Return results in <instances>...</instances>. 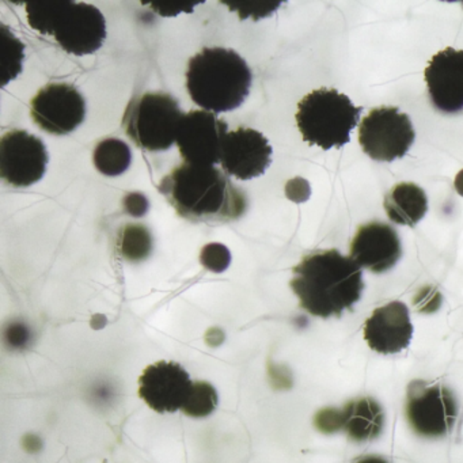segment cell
Segmentation results:
<instances>
[{
	"instance_id": "1",
	"label": "cell",
	"mask_w": 463,
	"mask_h": 463,
	"mask_svg": "<svg viewBox=\"0 0 463 463\" xmlns=\"http://www.w3.org/2000/svg\"><path fill=\"white\" fill-rule=\"evenodd\" d=\"M159 192L178 215L202 223L237 221L248 208V197L216 166L185 164L162 178Z\"/></svg>"
},
{
	"instance_id": "2",
	"label": "cell",
	"mask_w": 463,
	"mask_h": 463,
	"mask_svg": "<svg viewBox=\"0 0 463 463\" xmlns=\"http://www.w3.org/2000/svg\"><path fill=\"white\" fill-rule=\"evenodd\" d=\"M292 291L300 307L319 318L341 317L362 298V268L335 249L317 250L303 257L292 270Z\"/></svg>"
},
{
	"instance_id": "3",
	"label": "cell",
	"mask_w": 463,
	"mask_h": 463,
	"mask_svg": "<svg viewBox=\"0 0 463 463\" xmlns=\"http://www.w3.org/2000/svg\"><path fill=\"white\" fill-rule=\"evenodd\" d=\"M186 89L194 104L213 113L232 112L248 99L253 74L245 59L226 48H204L189 61Z\"/></svg>"
},
{
	"instance_id": "4",
	"label": "cell",
	"mask_w": 463,
	"mask_h": 463,
	"mask_svg": "<svg viewBox=\"0 0 463 463\" xmlns=\"http://www.w3.org/2000/svg\"><path fill=\"white\" fill-rule=\"evenodd\" d=\"M24 5L29 26L52 36L67 53L91 55L107 40V21L93 5L71 0H34Z\"/></svg>"
},
{
	"instance_id": "5",
	"label": "cell",
	"mask_w": 463,
	"mask_h": 463,
	"mask_svg": "<svg viewBox=\"0 0 463 463\" xmlns=\"http://www.w3.org/2000/svg\"><path fill=\"white\" fill-rule=\"evenodd\" d=\"M363 108L335 89L322 88L303 97L298 104V129L307 145L322 150L341 148L351 142Z\"/></svg>"
},
{
	"instance_id": "6",
	"label": "cell",
	"mask_w": 463,
	"mask_h": 463,
	"mask_svg": "<svg viewBox=\"0 0 463 463\" xmlns=\"http://www.w3.org/2000/svg\"><path fill=\"white\" fill-rule=\"evenodd\" d=\"M185 113L175 97L167 93H146L135 97L127 108L123 128L139 148L166 151L177 143L178 128Z\"/></svg>"
},
{
	"instance_id": "7",
	"label": "cell",
	"mask_w": 463,
	"mask_h": 463,
	"mask_svg": "<svg viewBox=\"0 0 463 463\" xmlns=\"http://www.w3.org/2000/svg\"><path fill=\"white\" fill-rule=\"evenodd\" d=\"M416 132L411 118L398 108L381 107L364 116L359 126L362 150L373 161L403 158L414 143Z\"/></svg>"
},
{
	"instance_id": "8",
	"label": "cell",
	"mask_w": 463,
	"mask_h": 463,
	"mask_svg": "<svg viewBox=\"0 0 463 463\" xmlns=\"http://www.w3.org/2000/svg\"><path fill=\"white\" fill-rule=\"evenodd\" d=\"M406 419L422 438H441L454 427L458 403L449 387L441 383L414 381L406 395Z\"/></svg>"
},
{
	"instance_id": "9",
	"label": "cell",
	"mask_w": 463,
	"mask_h": 463,
	"mask_svg": "<svg viewBox=\"0 0 463 463\" xmlns=\"http://www.w3.org/2000/svg\"><path fill=\"white\" fill-rule=\"evenodd\" d=\"M50 162L47 147L40 137L21 129L6 132L0 139V177L15 188L39 183Z\"/></svg>"
},
{
	"instance_id": "10",
	"label": "cell",
	"mask_w": 463,
	"mask_h": 463,
	"mask_svg": "<svg viewBox=\"0 0 463 463\" xmlns=\"http://www.w3.org/2000/svg\"><path fill=\"white\" fill-rule=\"evenodd\" d=\"M32 120L56 137L74 132L86 118V101L70 83H50L31 102Z\"/></svg>"
},
{
	"instance_id": "11",
	"label": "cell",
	"mask_w": 463,
	"mask_h": 463,
	"mask_svg": "<svg viewBox=\"0 0 463 463\" xmlns=\"http://www.w3.org/2000/svg\"><path fill=\"white\" fill-rule=\"evenodd\" d=\"M226 121L208 110H192L181 120L177 146L185 164L216 166L222 161Z\"/></svg>"
},
{
	"instance_id": "12",
	"label": "cell",
	"mask_w": 463,
	"mask_h": 463,
	"mask_svg": "<svg viewBox=\"0 0 463 463\" xmlns=\"http://www.w3.org/2000/svg\"><path fill=\"white\" fill-rule=\"evenodd\" d=\"M194 386L183 365L162 360L143 371L139 397L158 413H175L184 408Z\"/></svg>"
},
{
	"instance_id": "13",
	"label": "cell",
	"mask_w": 463,
	"mask_h": 463,
	"mask_svg": "<svg viewBox=\"0 0 463 463\" xmlns=\"http://www.w3.org/2000/svg\"><path fill=\"white\" fill-rule=\"evenodd\" d=\"M272 146L260 131L240 127L224 137L222 169L240 181L253 180L272 164Z\"/></svg>"
},
{
	"instance_id": "14",
	"label": "cell",
	"mask_w": 463,
	"mask_h": 463,
	"mask_svg": "<svg viewBox=\"0 0 463 463\" xmlns=\"http://www.w3.org/2000/svg\"><path fill=\"white\" fill-rule=\"evenodd\" d=\"M428 94L436 109L447 115L463 110V51L444 48L428 61Z\"/></svg>"
},
{
	"instance_id": "15",
	"label": "cell",
	"mask_w": 463,
	"mask_h": 463,
	"mask_svg": "<svg viewBox=\"0 0 463 463\" xmlns=\"http://www.w3.org/2000/svg\"><path fill=\"white\" fill-rule=\"evenodd\" d=\"M402 256L398 232L389 224L371 222L363 224L351 242V259L360 268L373 273L392 269Z\"/></svg>"
},
{
	"instance_id": "16",
	"label": "cell",
	"mask_w": 463,
	"mask_h": 463,
	"mask_svg": "<svg viewBox=\"0 0 463 463\" xmlns=\"http://www.w3.org/2000/svg\"><path fill=\"white\" fill-rule=\"evenodd\" d=\"M413 325L408 306L400 300L375 308L364 324V340L373 351L382 354H398L408 348Z\"/></svg>"
},
{
	"instance_id": "17",
	"label": "cell",
	"mask_w": 463,
	"mask_h": 463,
	"mask_svg": "<svg viewBox=\"0 0 463 463\" xmlns=\"http://www.w3.org/2000/svg\"><path fill=\"white\" fill-rule=\"evenodd\" d=\"M384 427V411L370 397L351 401L340 411V428L354 441H367L378 438Z\"/></svg>"
},
{
	"instance_id": "18",
	"label": "cell",
	"mask_w": 463,
	"mask_h": 463,
	"mask_svg": "<svg viewBox=\"0 0 463 463\" xmlns=\"http://www.w3.org/2000/svg\"><path fill=\"white\" fill-rule=\"evenodd\" d=\"M383 207L390 221L414 227L428 213V197L416 184H398L384 197Z\"/></svg>"
},
{
	"instance_id": "19",
	"label": "cell",
	"mask_w": 463,
	"mask_h": 463,
	"mask_svg": "<svg viewBox=\"0 0 463 463\" xmlns=\"http://www.w3.org/2000/svg\"><path fill=\"white\" fill-rule=\"evenodd\" d=\"M131 148L123 140L109 137L102 140L94 150L97 170L108 177H118L131 166Z\"/></svg>"
},
{
	"instance_id": "20",
	"label": "cell",
	"mask_w": 463,
	"mask_h": 463,
	"mask_svg": "<svg viewBox=\"0 0 463 463\" xmlns=\"http://www.w3.org/2000/svg\"><path fill=\"white\" fill-rule=\"evenodd\" d=\"M118 250L128 262L145 261L153 251L150 230L143 224H127L118 237Z\"/></svg>"
},
{
	"instance_id": "21",
	"label": "cell",
	"mask_w": 463,
	"mask_h": 463,
	"mask_svg": "<svg viewBox=\"0 0 463 463\" xmlns=\"http://www.w3.org/2000/svg\"><path fill=\"white\" fill-rule=\"evenodd\" d=\"M218 402V392L213 384L207 382H194L192 394L189 395L181 411L186 416L202 419V417L210 416L215 411Z\"/></svg>"
},
{
	"instance_id": "22",
	"label": "cell",
	"mask_w": 463,
	"mask_h": 463,
	"mask_svg": "<svg viewBox=\"0 0 463 463\" xmlns=\"http://www.w3.org/2000/svg\"><path fill=\"white\" fill-rule=\"evenodd\" d=\"M222 4L229 7L230 12H237L241 20L253 18L254 21L261 20L272 14L281 2H234V0H222Z\"/></svg>"
},
{
	"instance_id": "23",
	"label": "cell",
	"mask_w": 463,
	"mask_h": 463,
	"mask_svg": "<svg viewBox=\"0 0 463 463\" xmlns=\"http://www.w3.org/2000/svg\"><path fill=\"white\" fill-rule=\"evenodd\" d=\"M204 4L203 0H192V2H173V0H143L142 5H147L151 10L161 17H175L180 13H194L196 6Z\"/></svg>"
},
{
	"instance_id": "24",
	"label": "cell",
	"mask_w": 463,
	"mask_h": 463,
	"mask_svg": "<svg viewBox=\"0 0 463 463\" xmlns=\"http://www.w3.org/2000/svg\"><path fill=\"white\" fill-rule=\"evenodd\" d=\"M202 262L213 272H223L230 265V251L219 243H211L203 249Z\"/></svg>"
},
{
	"instance_id": "25",
	"label": "cell",
	"mask_w": 463,
	"mask_h": 463,
	"mask_svg": "<svg viewBox=\"0 0 463 463\" xmlns=\"http://www.w3.org/2000/svg\"><path fill=\"white\" fill-rule=\"evenodd\" d=\"M147 200H146L145 196H142V194H139L137 202H135V194H129V196H127L126 208L131 215H145L146 211H147Z\"/></svg>"
},
{
	"instance_id": "26",
	"label": "cell",
	"mask_w": 463,
	"mask_h": 463,
	"mask_svg": "<svg viewBox=\"0 0 463 463\" xmlns=\"http://www.w3.org/2000/svg\"><path fill=\"white\" fill-rule=\"evenodd\" d=\"M354 463H389L384 458L376 457V455H367V457L360 458Z\"/></svg>"
},
{
	"instance_id": "27",
	"label": "cell",
	"mask_w": 463,
	"mask_h": 463,
	"mask_svg": "<svg viewBox=\"0 0 463 463\" xmlns=\"http://www.w3.org/2000/svg\"><path fill=\"white\" fill-rule=\"evenodd\" d=\"M455 188H457L458 194L463 196V172L458 175L457 181H455Z\"/></svg>"
}]
</instances>
